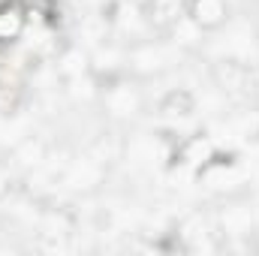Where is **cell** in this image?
Returning a JSON list of instances; mask_svg holds the SVG:
<instances>
[{
    "label": "cell",
    "mask_w": 259,
    "mask_h": 256,
    "mask_svg": "<svg viewBox=\"0 0 259 256\" xmlns=\"http://www.w3.org/2000/svg\"><path fill=\"white\" fill-rule=\"evenodd\" d=\"M229 15V3L226 0H193L190 3V18L202 30H214L226 21Z\"/></svg>",
    "instance_id": "obj_1"
},
{
    "label": "cell",
    "mask_w": 259,
    "mask_h": 256,
    "mask_svg": "<svg viewBox=\"0 0 259 256\" xmlns=\"http://www.w3.org/2000/svg\"><path fill=\"white\" fill-rule=\"evenodd\" d=\"M100 175H103V166L94 157H84V160H75L66 169L64 181H66V187H72V190H88V187H94L100 181Z\"/></svg>",
    "instance_id": "obj_2"
},
{
    "label": "cell",
    "mask_w": 259,
    "mask_h": 256,
    "mask_svg": "<svg viewBox=\"0 0 259 256\" xmlns=\"http://www.w3.org/2000/svg\"><path fill=\"white\" fill-rule=\"evenodd\" d=\"M106 109L115 118H133L139 112V94L130 84H118V88H112L106 94Z\"/></svg>",
    "instance_id": "obj_3"
},
{
    "label": "cell",
    "mask_w": 259,
    "mask_h": 256,
    "mask_svg": "<svg viewBox=\"0 0 259 256\" xmlns=\"http://www.w3.org/2000/svg\"><path fill=\"white\" fill-rule=\"evenodd\" d=\"M184 12V0H151V21L160 27H172Z\"/></svg>",
    "instance_id": "obj_4"
},
{
    "label": "cell",
    "mask_w": 259,
    "mask_h": 256,
    "mask_svg": "<svg viewBox=\"0 0 259 256\" xmlns=\"http://www.w3.org/2000/svg\"><path fill=\"white\" fill-rule=\"evenodd\" d=\"M130 64L136 66L139 72H157L160 66L166 64V52L157 49V46H142L130 55Z\"/></svg>",
    "instance_id": "obj_5"
},
{
    "label": "cell",
    "mask_w": 259,
    "mask_h": 256,
    "mask_svg": "<svg viewBox=\"0 0 259 256\" xmlns=\"http://www.w3.org/2000/svg\"><path fill=\"white\" fill-rule=\"evenodd\" d=\"M220 220H223V229H226L229 235H244V232H250V223H253L250 211L241 208V205L226 208V211L220 214Z\"/></svg>",
    "instance_id": "obj_6"
},
{
    "label": "cell",
    "mask_w": 259,
    "mask_h": 256,
    "mask_svg": "<svg viewBox=\"0 0 259 256\" xmlns=\"http://www.w3.org/2000/svg\"><path fill=\"white\" fill-rule=\"evenodd\" d=\"M24 27V12L18 6H3L0 9V39H15Z\"/></svg>",
    "instance_id": "obj_7"
},
{
    "label": "cell",
    "mask_w": 259,
    "mask_h": 256,
    "mask_svg": "<svg viewBox=\"0 0 259 256\" xmlns=\"http://www.w3.org/2000/svg\"><path fill=\"white\" fill-rule=\"evenodd\" d=\"M217 75H220V84H223L229 94H238L241 88H247V72H244V66H238L235 61L223 64Z\"/></svg>",
    "instance_id": "obj_8"
},
{
    "label": "cell",
    "mask_w": 259,
    "mask_h": 256,
    "mask_svg": "<svg viewBox=\"0 0 259 256\" xmlns=\"http://www.w3.org/2000/svg\"><path fill=\"white\" fill-rule=\"evenodd\" d=\"M205 181H208V187H217V190H223V187H232L235 181H238V172L229 166H220V169H211V172H205Z\"/></svg>",
    "instance_id": "obj_9"
},
{
    "label": "cell",
    "mask_w": 259,
    "mask_h": 256,
    "mask_svg": "<svg viewBox=\"0 0 259 256\" xmlns=\"http://www.w3.org/2000/svg\"><path fill=\"white\" fill-rule=\"evenodd\" d=\"M15 157H18V163H21V166H39V163H42V145H39V142H33V139H27V142L18 148V154H15Z\"/></svg>",
    "instance_id": "obj_10"
},
{
    "label": "cell",
    "mask_w": 259,
    "mask_h": 256,
    "mask_svg": "<svg viewBox=\"0 0 259 256\" xmlns=\"http://www.w3.org/2000/svg\"><path fill=\"white\" fill-rule=\"evenodd\" d=\"M61 72L69 75V78L84 75V72H88V58H84L81 52H69V55L64 58V64H61Z\"/></svg>",
    "instance_id": "obj_11"
},
{
    "label": "cell",
    "mask_w": 259,
    "mask_h": 256,
    "mask_svg": "<svg viewBox=\"0 0 259 256\" xmlns=\"http://www.w3.org/2000/svg\"><path fill=\"white\" fill-rule=\"evenodd\" d=\"M208 157H211V145L202 142V139H196L193 145H190V151L184 154V160H190V163H205Z\"/></svg>",
    "instance_id": "obj_12"
},
{
    "label": "cell",
    "mask_w": 259,
    "mask_h": 256,
    "mask_svg": "<svg viewBox=\"0 0 259 256\" xmlns=\"http://www.w3.org/2000/svg\"><path fill=\"white\" fill-rule=\"evenodd\" d=\"M3 193H6V178L0 175V196H3Z\"/></svg>",
    "instance_id": "obj_13"
},
{
    "label": "cell",
    "mask_w": 259,
    "mask_h": 256,
    "mask_svg": "<svg viewBox=\"0 0 259 256\" xmlns=\"http://www.w3.org/2000/svg\"><path fill=\"white\" fill-rule=\"evenodd\" d=\"M256 88H259V75H256Z\"/></svg>",
    "instance_id": "obj_14"
}]
</instances>
